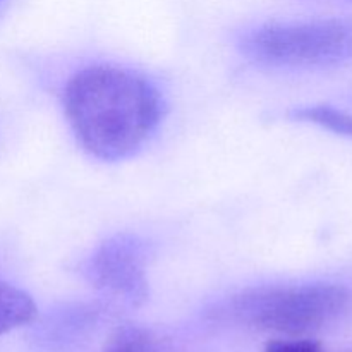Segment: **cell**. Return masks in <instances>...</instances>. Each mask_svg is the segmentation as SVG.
Returning a JSON list of instances; mask_svg holds the SVG:
<instances>
[{"instance_id":"1","label":"cell","mask_w":352,"mask_h":352,"mask_svg":"<svg viewBox=\"0 0 352 352\" xmlns=\"http://www.w3.org/2000/svg\"><path fill=\"white\" fill-rule=\"evenodd\" d=\"M160 91L129 69L96 64L71 76L64 113L82 150L103 162L133 157L164 119Z\"/></svg>"},{"instance_id":"2","label":"cell","mask_w":352,"mask_h":352,"mask_svg":"<svg viewBox=\"0 0 352 352\" xmlns=\"http://www.w3.org/2000/svg\"><path fill=\"white\" fill-rule=\"evenodd\" d=\"M351 311V289L315 282L244 291L220 305L215 316L265 332L306 337L337 325Z\"/></svg>"},{"instance_id":"3","label":"cell","mask_w":352,"mask_h":352,"mask_svg":"<svg viewBox=\"0 0 352 352\" xmlns=\"http://www.w3.org/2000/svg\"><path fill=\"white\" fill-rule=\"evenodd\" d=\"M258 62L289 67H332L352 60V23L344 19L270 23L243 38Z\"/></svg>"},{"instance_id":"4","label":"cell","mask_w":352,"mask_h":352,"mask_svg":"<svg viewBox=\"0 0 352 352\" xmlns=\"http://www.w3.org/2000/svg\"><path fill=\"white\" fill-rule=\"evenodd\" d=\"M82 274L93 287L127 305H143L150 294L146 248L131 234L100 244L82 265Z\"/></svg>"},{"instance_id":"5","label":"cell","mask_w":352,"mask_h":352,"mask_svg":"<svg viewBox=\"0 0 352 352\" xmlns=\"http://www.w3.org/2000/svg\"><path fill=\"white\" fill-rule=\"evenodd\" d=\"M36 315L33 298L23 289L0 278V336L30 325Z\"/></svg>"},{"instance_id":"6","label":"cell","mask_w":352,"mask_h":352,"mask_svg":"<svg viewBox=\"0 0 352 352\" xmlns=\"http://www.w3.org/2000/svg\"><path fill=\"white\" fill-rule=\"evenodd\" d=\"M292 119L315 124L322 129L352 140V116L330 105H308L291 112Z\"/></svg>"},{"instance_id":"7","label":"cell","mask_w":352,"mask_h":352,"mask_svg":"<svg viewBox=\"0 0 352 352\" xmlns=\"http://www.w3.org/2000/svg\"><path fill=\"white\" fill-rule=\"evenodd\" d=\"M265 352H323V349L320 342L308 337H291L268 340Z\"/></svg>"},{"instance_id":"8","label":"cell","mask_w":352,"mask_h":352,"mask_svg":"<svg viewBox=\"0 0 352 352\" xmlns=\"http://www.w3.org/2000/svg\"><path fill=\"white\" fill-rule=\"evenodd\" d=\"M109 352H144V351L141 349L140 344L126 342V344H122V346L116 347V349H112V351H109Z\"/></svg>"}]
</instances>
